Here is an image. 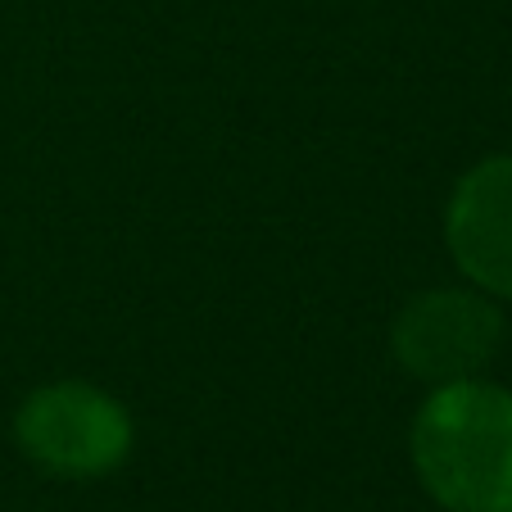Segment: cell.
Returning <instances> with one entry per match:
<instances>
[{
	"label": "cell",
	"instance_id": "cell-1",
	"mask_svg": "<svg viewBox=\"0 0 512 512\" xmlns=\"http://www.w3.org/2000/svg\"><path fill=\"white\" fill-rule=\"evenodd\" d=\"M408 449L445 512H512V390L481 377L435 386Z\"/></svg>",
	"mask_w": 512,
	"mask_h": 512
},
{
	"label": "cell",
	"instance_id": "cell-2",
	"mask_svg": "<svg viewBox=\"0 0 512 512\" xmlns=\"http://www.w3.org/2000/svg\"><path fill=\"white\" fill-rule=\"evenodd\" d=\"M19 449L55 476H105L132 449V417L114 395L87 381L32 390L14 413Z\"/></svg>",
	"mask_w": 512,
	"mask_h": 512
},
{
	"label": "cell",
	"instance_id": "cell-3",
	"mask_svg": "<svg viewBox=\"0 0 512 512\" xmlns=\"http://www.w3.org/2000/svg\"><path fill=\"white\" fill-rule=\"evenodd\" d=\"M503 313L485 290H422L395 313L390 354L417 381L449 386V381L481 377V368L499 354Z\"/></svg>",
	"mask_w": 512,
	"mask_h": 512
},
{
	"label": "cell",
	"instance_id": "cell-4",
	"mask_svg": "<svg viewBox=\"0 0 512 512\" xmlns=\"http://www.w3.org/2000/svg\"><path fill=\"white\" fill-rule=\"evenodd\" d=\"M445 241L476 290L512 300V155H490L458 177L445 204Z\"/></svg>",
	"mask_w": 512,
	"mask_h": 512
}]
</instances>
